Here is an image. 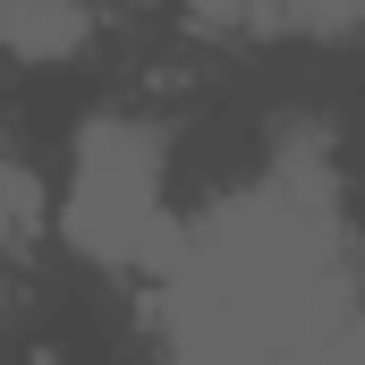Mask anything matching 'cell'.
Here are the masks:
<instances>
[{
    "label": "cell",
    "mask_w": 365,
    "mask_h": 365,
    "mask_svg": "<svg viewBox=\"0 0 365 365\" xmlns=\"http://www.w3.org/2000/svg\"><path fill=\"white\" fill-rule=\"evenodd\" d=\"M162 365H314L365 314L357 230L323 153H280L153 255Z\"/></svg>",
    "instance_id": "obj_1"
},
{
    "label": "cell",
    "mask_w": 365,
    "mask_h": 365,
    "mask_svg": "<svg viewBox=\"0 0 365 365\" xmlns=\"http://www.w3.org/2000/svg\"><path fill=\"white\" fill-rule=\"evenodd\" d=\"M68 238L93 264H153L170 247L162 212V136L128 110H102L77 128V170H68Z\"/></svg>",
    "instance_id": "obj_2"
},
{
    "label": "cell",
    "mask_w": 365,
    "mask_h": 365,
    "mask_svg": "<svg viewBox=\"0 0 365 365\" xmlns=\"http://www.w3.org/2000/svg\"><path fill=\"white\" fill-rule=\"evenodd\" d=\"M93 9L86 0H9L0 17V51H26V60H68L86 43Z\"/></svg>",
    "instance_id": "obj_3"
},
{
    "label": "cell",
    "mask_w": 365,
    "mask_h": 365,
    "mask_svg": "<svg viewBox=\"0 0 365 365\" xmlns=\"http://www.w3.org/2000/svg\"><path fill=\"white\" fill-rule=\"evenodd\" d=\"M34 179H26V162H9V145H0V272H9V255L26 247V230H34Z\"/></svg>",
    "instance_id": "obj_4"
},
{
    "label": "cell",
    "mask_w": 365,
    "mask_h": 365,
    "mask_svg": "<svg viewBox=\"0 0 365 365\" xmlns=\"http://www.w3.org/2000/svg\"><path fill=\"white\" fill-rule=\"evenodd\" d=\"M349 17H365V0H247V26H314V34H331Z\"/></svg>",
    "instance_id": "obj_5"
},
{
    "label": "cell",
    "mask_w": 365,
    "mask_h": 365,
    "mask_svg": "<svg viewBox=\"0 0 365 365\" xmlns=\"http://www.w3.org/2000/svg\"><path fill=\"white\" fill-rule=\"evenodd\" d=\"M314 365H365V314H357V323H349V331H340V340H331Z\"/></svg>",
    "instance_id": "obj_6"
},
{
    "label": "cell",
    "mask_w": 365,
    "mask_h": 365,
    "mask_svg": "<svg viewBox=\"0 0 365 365\" xmlns=\"http://www.w3.org/2000/svg\"><path fill=\"white\" fill-rule=\"evenodd\" d=\"M0 17H9V0H0Z\"/></svg>",
    "instance_id": "obj_7"
}]
</instances>
